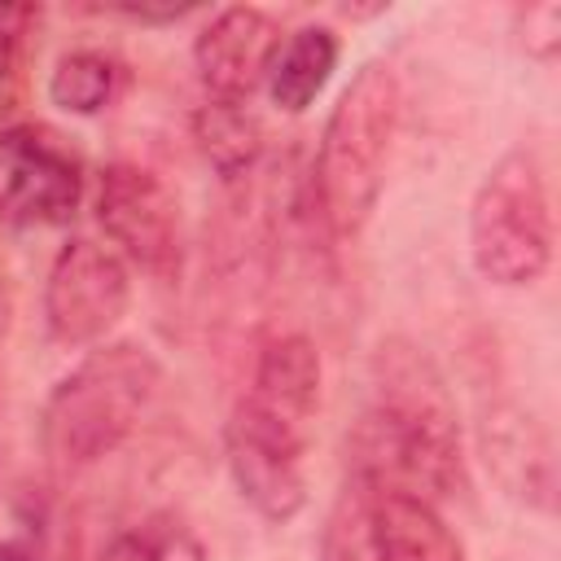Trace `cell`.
Masks as SVG:
<instances>
[{"mask_svg":"<svg viewBox=\"0 0 561 561\" xmlns=\"http://www.w3.org/2000/svg\"><path fill=\"white\" fill-rule=\"evenodd\" d=\"M355 478L412 491L430 504L465 491L460 421L443 373L416 346L386 342L377 351L373 403L351 438Z\"/></svg>","mask_w":561,"mask_h":561,"instance_id":"6da1fadb","label":"cell"},{"mask_svg":"<svg viewBox=\"0 0 561 561\" xmlns=\"http://www.w3.org/2000/svg\"><path fill=\"white\" fill-rule=\"evenodd\" d=\"M162 368L140 342L92 346L44 399L39 443L53 465L83 469L110 456L149 408Z\"/></svg>","mask_w":561,"mask_h":561,"instance_id":"7a4b0ae2","label":"cell"},{"mask_svg":"<svg viewBox=\"0 0 561 561\" xmlns=\"http://www.w3.org/2000/svg\"><path fill=\"white\" fill-rule=\"evenodd\" d=\"M394 118H399L394 70L381 61L359 66L324 123V136L316 149V171H311L320 219L337 241L355 237L381 197Z\"/></svg>","mask_w":561,"mask_h":561,"instance_id":"3957f363","label":"cell"},{"mask_svg":"<svg viewBox=\"0 0 561 561\" xmlns=\"http://www.w3.org/2000/svg\"><path fill=\"white\" fill-rule=\"evenodd\" d=\"M469 254L482 280L522 289L552 263V202L530 149H508L469 202Z\"/></svg>","mask_w":561,"mask_h":561,"instance_id":"277c9868","label":"cell"},{"mask_svg":"<svg viewBox=\"0 0 561 561\" xmlns=\"http://www.w3.org/2000/svg\"><path fill=\"white\" fill-rule=\"evenodd\" d=\"M131 302V267L92 237H70L44 280V329L57 346H101Z\"/></svg>","mask_w":561,"mask_h":561,"instance_id":"5b68a950","label":"cell"},{"mask_svg":"<svg viewBox=\"0 0 561 561\" xmlns=\"http://www.w3.org/2000/svg\"><path fill=\"white\" fill-rule=\"evenodd\" d=\"M96 219L127 267L158 280L180 272V202L149 167L110 162L96 188Z\"/></svg>","mask_w":561,"mask_h":561,"instance_id":"8992f818","label":"cell"},{"mask_svg":"<svg viewBox=\"0 0 561 561\" xmlns=\"http://www.w3.org/2000/svg\"><path fill=\"white\" fill-rule=\"evenodd\" d=\"M302 447L307 434L259 412L250 399H241L224 425V456L237 491L250 500V508L267 522H289L307 504V478H302Z\"/></svg>","mask_w":561,"mask_h":561,"instance_id":"52a82bcc","label":"cell"},{"mask_svg":"<svg viewBox=\"0 0 561 561\" xmlns=\"http://www.w3.org/2000/svg\"><path fill=\"white\" fill-rule=\"evenodd\" d=\"M79 158L44 127L0 131V224H66L79 210Z\"/></svg>","mask_w":561,"mask_h":561,"instance_id":"ba28073f","label":"cell"},{"mask_svg":"<svg viewBox=\"0 0 561 561\" xmlns=\"http://www.w3.org/2000/svg\"><path fill=\"white\" fill-rule=\"evenodd\" d=\"M276 48H280V26L263 9L232 4L215 13L193 39V70L197 83L206 88V101L250 105V96L267 79Z\"/></svg>","mask_w":561,"mask_h":561,"instance_id":"9c48e42d","label":"cell"},{"mask_svg":"<svg viewBox=\"0 0 561 561\" xmlns=\"http://www.w3.org/2000/svg\"><path fill=\"white\" fill-rule=\"evenodd\" d=\"M320 351L307 333H280L263 346L259 364H254V381H250V403L294 430L307 434V421L320 408Z\"/></svg>","mask_w":561,"mask_h":561,"instance_id":"30bf717a","label":"cell"},{"mask_svg":"<svg viewBox=\"0 0 561 561\" xmlns=\"http://www.w3.org/2000/svg\"><path fill=\"white\" fill-rule=\"evenodd\" d=\"M486 465L517 500L535 508H552V491H557L552 443L530 412L500 408L486 416Z\"/></svg>","mask_w":561,"mask_h":561,"instance_id":"8fae6325","label":"cell"},{"mask_svg":"<svg viewBox=\"0 0 561 561\" xmlns=\"http://www.w3.org/2000/svg\"><path fill=\"white\" fill-rule=\"evenodd\" d=\"M373 522L386 561H465L456 530L430 500L412 491L373 486Z\"/></svg>","mask_w":561,"mask_h":561,"instance_id":"7c38bea8","label":"cell"},{"mask_svg":"<svg viewBox=\"0 0 561 561\" xmlns=\"http://www.w3.org/2000/svg\"><path fill=\"white\" fill-rule=\"evenodd\" d=\"M337 53L342 48L329 26H298L294 35H285L263 79L272 105H280L285 114H302L337 70Z\"/></svg>","mask_w":561,"mask_h":561,"instance_id":"4fadbf2b","label":"cell"},{"mask_svg":"<svg viewBox=\"0 0 561 561\" xmlns=\"http://www.w3.org/2000/svg\"><path fill=\"white\" fill-rule=\"evenodd\" d=\"M193 140L202 158L219 171V180H241L263 153V127L250 105L232 101H202L193 114Z\"/></svg>","mask_w":561,"mask_h":561,"instance_id":"5bb4252c","label":"cell"},{"mask_svg":"<svg viewBox=\"0 0 561 561\" xmlns=\"http://www.w3.org/2000/svg\"><path fill=\"white\" fill-rule=\"evenodd\" d=\"M320 561H386L377 543V522H373V482L355 473L346 478V486L337 491L324 517Z\"/></svg>","mask_w":561,"mask_h":561,"instance_id":"9a60e30c","label":"cell"},{"mask_svg":"<svg viewBox=\"0 0 561 561\" xmlns=\"http://www.w3.org/2000/svg\"><path fill=\"white\" fill-rule=\"evenodd\" d=\"M118 92V61L96 48H75L57 57L48 75V96L66 114H101Z\"/></svg>","mask_w":561,"mask_h":561,"instance_id":"2e32d148","label":"cell"},{"mask_svg":"<svg viewBox=\"0 0 561 561\" xmlns=\"http://www.w3.org/2000/svg\"><path fill=\"white\" fill-rule=\"evenodd\" d=\"M101 561H202V543L184 522L153 513V517L123 526L105 543Z\"/></svg>","mask_w":561,"mask_h":561,"instance_id":"e0dca14e","label":"cell"},{"mask_svg":"<svg viewBox=\"0 0 561 561\" xmlns=\"http://www.w3.org/2000/svg\"><path fill=\"white\" fill-rule=\"evenodd\" d=\"M31 22H35V9L31 4H0V92H4L13 53H18V44H22V35H26Z\"/></svg>","mask_w":561,"mask_h":561,"instance_id":"ac0fdd59","label":"cell"},{"mask_svg":"<svg viewBox=\"0 0 561 561\" xmlns=\"http://www.w3.org/2000/svg\"><path fill=\"white\" fill-rule=\"evenodd\" d=\"M110 13H123L131 22H180L188 4H110Z\"/></svg>","mask_w":561,"mask_h":561,"instance_id":"d6986e66","label":"cell"},{"mask_svg":"<svg viewBox=\"0 0 561 561\" xmlns=\"http://www.w3.org/2000/svg\"><path fill=\"white\" fill-rule=\"evenodd\" d=\"M9 324V289H4V272H0V333Z\"/></svg>","mask_w":561,"mask_h":561,"instance_id":"ffe728a7","label":"cell"}]
</instances>
